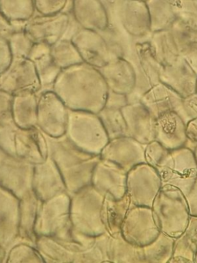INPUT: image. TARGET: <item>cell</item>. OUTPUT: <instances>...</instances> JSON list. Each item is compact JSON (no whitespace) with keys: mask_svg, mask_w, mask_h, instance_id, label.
Here are the masks:
<instances>
[{"mask_svg":"<svg viewBox=\"0 0 197 263\" xmlns=\"http://www.w3.org/2000/svg\"><path fill=\"white\" fill-rule=\"evenodd\" d=\"M52 91L73 107L98 114L104 107L109 88L100 70L83 62L62 70Z\"/></svg>","mask_w":197,"mask_h":263,"instance_id":"cell-1","label":"cell"},{"mask_svg":"<svg viewBox=\"0 0 197 263\" xmlns=\"http://www.w3.org/2000/svg\"><path fill=\"white\" fill-rule=\"evenodd\" d=\"M152 209L160 232L174 238L184 232L190 218L186 197L176 187H162Z\"/></svg>","mask_w":197,"mask_h":263,"instance_id":"cell-2","label":"cell"},{"mask_svg":"<svg viewBox=\"0 0 197 263\" xmlns=\"http://www.w3.org/2000/svg\"><path fill=\"white\" fill-rule=\"evenodd\" d=\"M162 187L180 189L187 195L197 178V162L193 151L186 147L168 151L155 167Z\"/></svg>","mask_w":197,"mask_h":263,"instance_id":"cell-3","label":"cell"},{"mask_svg":"<svg viewBox=\"0 0 197 263\" xmlns=\"http://www.w3.org/2000/svg\"><path fill=\"white\" fill-rule=\"evenodd\" d=\"M161 189V178L158 172L146 163L138 164L127 172L126 195L132 205L152 208Z\"/></svg>","mask_w":197,"mask_h":263,"instance_id":"cell-4","label":"cell"},{"mask_svg":"<svg viewBox=\"0 0 197 263\" xmlns=\"http://www.w3.org/2000/svg\"><path fill=\"white\" fill-rule=\"evenodd\" d=\"M160 232L152 208L131 206L121 229V235L126 241L143 247L154 241Z\"/></svg>","mask_w":197,"mask_h":263,"instance_id":"cell-5","label":"cell"},{"mask_svg":"<svg viewBox=\"0 0 197 263\" xmlns=\"http://www.w3.org/2000/svg\"><path fill=\"white\" fill-rule=\"evenodd\" d=\"M40 83L35 66L26 58H12L8 68L0 73V90L12 95L40 90Z\"/></svg>","mask_w":197,"mask_h":263,"instance_id":"cell-6","label":"cell"},{"mask_svg":"<svg viewBox=\"0 0 197 263\" xmlns=\"http://www.w3.org/2000/svg\"><path fill=\"white\" fill-rule=\"evenodd\" d=\"M68 19V15L63 12L46 15L35 10L26 22L25 32L35 44L43 43L52 46L61 39Z\"/></svg>","mask_w":197,"mask_h":263,"instance_id":"cell-7","label":"cell"},{"mask_svg":"<svg viewBox=\"0 0 197 263\" xmlns=\"http://www.w3.org/2000/svg\"><path fill=\"white\" fill-rule=\"evenodd\" d=\"M145 147L146 144L130 137H120L109 140L100 157L115 163L128 172L138 164L146 163Z\"/></svg>","mask_w":197,"mask_h":263,"instance_id":"cell-8","label":"cell"},{"mask_svg":"<svg viewBox=\"0 0 197 263\" xmlns=\"http://www.w3.org/2000/svg\"><path fill=\"white\" fill-rule=\"evenodd\" d=\"M127 172L109 160L98 161L92 173V185L103 195L109 193L115 199H121L126 194Z\"/></svg>","mask_w":197,"mask_h":263,"instance_id":"cell-9","label":"cell"},{"mask_svg":"<svg viewBox=\"0 0 197 263\" xmlns=\"http://www.w3.org/2000/svg\"><path fill=\"white\" fill-rule=\"evenodd\" d=\"M72 41L83 62L95 68H101L114 59L104 38L98 32L81 29Z\"/></svg>","mask_w":197,"mask_h":263,"instance_id":"cell-10","label":"cell"},{"mask_svg":"<svg viewBox=\"0 0 197 263\" xmlns=\"http://www.w3.org/2000/svg\"><path fill=\"white\" fill-rule=\"evenodd\" d=\"M126 124V136L143 144L155 140V118L141 102L128 104L121 109Z\"/></svg>","mask_w":197,"mask_h":263,"instance_id":"cell-11","label":"cell"},{"mask_svg":"<svg viewBox=\"0 0 197 263\" xmlns=\"http://www.w3.org/2000/svg\"><path fill=\"white\" fill-rule=\"evenodd\" d=\"M155 140L169 151L185 147L186 123L178 113L168 112L155 119Z\"/></svg>","mask_w":197,"mask_h":263,"instance_id":"cell-12","label":"cell"},{"mask_svg":"<svg viewBox=\"0 0 197 263\" xmlns=\"http://www.w3.org/2000/svg\"><path fill=\"white\" fill-rule=\"evenodd\" d=\"M183 99L176 92L160 82L140 100L149 113L156 119L168 112L174 111L181 117Z\"/></svg>","mask_w":197,"mask_h":263,"instance_id":"cell-13","label":"cell"},{"mask_svg":"<svg viewBox=\"0 0 197 263\" xmlns=\"http://www.w3.org/2000/svg\"><path fill=\"white\" fill-rule=\"evenodd\" d=\"M28 58L35 66L41 87L40 90H52L54 83L62 70L51 55V46L43 43H35Z\"/></svg>","mask_w":197,"mask_h":263,"instance_id":"cell-14","label":"cell"},{"mask_svg":"<svg viewBox=\"0 0 197 263\" xmlns=\"http://www.w3.org/2000/svg\"><path fill=\"white\" fill-rule=\"evenodd\" d=\"M72 13L83 29L101 32L107 27V13L100 0H73Z\"/></svg>","mask_w":197,"mask_h":263,"instance_id":"cell-15","label":"cell"},{"mask_svg":"<svg viewBox=\"0 0 197 263\" xmlns=\"http://www.w3.org/2000/svg\"><path fill=\"white\" fill-rule=\"evenodd\" d=\"M131 206L130 199L126 194L121 199H115L109 193L105 195L101 219L109 235L116 237L121 234L122 226Z\"/></svg>","mask_w":197,"mask_h":263,"instance_id":"cell-16","label":"cell"},{"mask_svg":"<svg viewBox=\"0 0 197 263\" xmlns=\"http://www.w3.org/2000/svg\"><path fill=\"white\" fill-rule=\"evenodd\" d=\"M197 252V216L190 215L184 232L175 238L170 263H194Z\"/></svg>","mask_w":197,"mask_h":263,"instance_id":"cell-17","label":"cell"},{"mask_svg":"<svg viewBox=\"0 0 197 263\" xmlns=\"http://www.w3.org/2000/svg\"><path fill=\"white\" fill-rule=\"evenodd\" d=\"M123 67L124 64L121 58H114L98 70L109 90L127 95L133 88L135 78L132 74H127V72H123Z\"/></svg>","mask_w":197,"mask_h":263,"instance_id":"cell-18","label":"cell"},{"mask_svg":"<svg viewBox=\"0 0 197 263\" xmlns=\"http://www.w3.org/2000/svg\"><path fill=\"white\" fill-rule=\"evenodd\" d=\"M109 261L123 263H145L143 247L131 244L121 234L109 237L107 249Z\"/></svg>","mask_w":197,"mask_h":263,"instance_id":"cell-19","label":"cell"},{"mask_svg":"<svg viewBox=\"0 0 197 263\" xmlns=\"http://www.w3.org/2000/svg\"><path fill=\"white\" fill-rule=\"evenodd\" d=\"M175 238L160 232L154 241L143 246L145 263L169 262L173 255Z\"/></svg>","mask_w":197,"mask_h":263,"instance_id":"cell-20","label":"cell"},{"mask_svg":"<svg viewBox=\"0 0 197 263\" xmlns=\"http://www.w3.org/2000/svg\"><path fill=\"white\" fill-rule=\"evenodd\" d=\"M51 55L61 70L83 62L72 41L68 40H58L51 46Z\"/></svg>","mask_w":197,"mask_h":263,"instance_id":"cell-21","label":"cell"},{"mask_svg":"<svg viewBox=\"0 0 197 263\" xmlns=\"http://www.w3.org/2000/svg\"><path fill=\"white\" fill-rule=\"evenodd\" d=\"M97 115L109 140L126 136V124L121 110L103 107Z\"/></svg>","mask_w":197,"mask_h":263,"instance_id":"cell-22","label":"cell"},{"mask_svg":"<svg viewBox=\"0 0 197 263\" xmlns=\"http://www.w3.org/2000/svg\"><path fill=\"white\" fill-rule=\"evenodd\" d=\"M34 0H0V12L9 21H28L35 13Z\"/></svg>","mask_w":197,"mask_h":263,"instance_id":"cell-23","label":"cell"},{"mask_svg":"<svg viewBox=\"0 0 197 263\" xmlns=\"http://www.w3.org/2000/svg\"><path fill=\"white\" fill-rule=\"evenodd\" d=\"M8 41L13 58H28L35 44L25 31L15 32Z\"/></svg>","mask_w":197,"mask_h":263,"instance_id":"cell-24","label":"cell"},{"mask_svg":"<svg viewBox=\"0 0 197 263\" xmlns=\"http://www.w3.org/2000/svg\"><path fill=\"white\" fill-rule=\"evenodd\" d=\"M167 149L165 148L160 142L154 141L148 143L145 147V159L146 164L155 167L158 165L159 163L164 158L168 152Z\"/></svg>","mask_w":197,"mask_h":263,"instance_id":"cell-25","label":"cell"},{"mask_svg":"<svg viewBox=\"0 0 197 263\" xmlns=\"http://www.w3.org/2000/svg\"><path fill=\"white\" fill-rule=\"evenodd\" d=\"M67 0H34L35 9L43 14H54L62 12Z\"/></svg>","mask_w":197,"mask_h":263,"instance_id":"cell-26","label":"cell"},{"mask_svg":"<svg viewBox=\"0 0 197 263\" xmlns=\"http://www.w3.org/2000/svg\"><path fill=\"white\" fill-rule=\"evenodd\" d=\"M181 118L184 122L197 118V92L183 99V113Z\"/></svg>","mask_w":197,"mask_h":263,"instance_id":"cell-27","label":"cell"},{"mask_svg":"<svg viewBox=\"0 0 197 263\" xmlns=\"http://www.w3.org/2000/svg\"><path fill=\"white\" fill-rule=\"evenodd\" d=\"M127 104L128 101L126 95L116 93V92L112 91V90L109 89L104 107L121 110L123 107H124Z\"/></svg>","mask_w":197,"mask_h":263,"instance_id":"cell-28","label":"cell"},{"mask_svg":"<svg viewBox=\"0 0 197 263\" xmlns=\"http://www.w3.org/2000/svg\"><path fill=\"white\" fill-rule=\"evenodd\" d=\"M12 58L9 41L5 38L0 37V73L4 72L10 65Z\"/></svg>","mask_w":197,"mask_h":263,"instance_id":"cell-29","label":"cell"},{"mask_svg":"<svg viewBox=\"0 0 197 263\" xmlns=\"http://www.w3.org/2000/svg\"><path fill=\"white\" fill-rule=\"evenodd\" d=\"M186 143L185 147L194 151L197 146V118L189 120L186 124Z\"/></svg>","mask_w":197,"mask_h":263,"instance_id":"cell-30","label":"cell"},{"mask_svg":"<svg viewBox=\"0 0 197 263\" xmlns=\"http://www.w3.org/2000/svg\"><path fill=\"white\" fill-rule=\"evenodd\" d=\"M68 19L67 25H66V29H65L64 33H63V36H62V40H68V41H72L73 36L80 31L83 27L80 26L78 24V21L75 19L74 16L72 12L68 13Z\"/></svg>","mask_w":197,"mask_h":263,"instance_id":"cell-31","label":"cell"},{"mask_svg":"<svg viewBox=\"0 0 197 263\" xmlns=\"http://www.w3.org/2000/svg\"><path fill=\"white\" fill-rule=\"evenodd\" d=\"M185 197L187 201L189 214L192 216H197V178L190 191Z\"/></svg>","mask_w":197,"mask_h":263,"instance_id":"cell-32","label":"cell"},{"mask_svg":"<svg viewBox=\"0 0 197 263\" xmlns=\"http://www.w3.org/2000/svg\"><path fill=\"white\" fill-rule=\"evenodd\" d=\"M13 33L15 29L12 23L0 12V37L9 40Z\"/></svg>","mask_w":197,"mask_h":263,"instance_id":"cell-33","label":"cell"},{"mask_svg":"<svg viewBox=\"0 0 197 263\" xmlns=\"http://www.w3.org/2000/svg\"><path fill=\"white\" fill-rule=\"evenodd\" d=\"M193 152H194V155H195V160H196V162H197V146H196V147H195V148L194 149Z\"/></svg>","mask_w":197,"mask_h":263,"instance_id":"cell-34","label":"cell"},{"mask_svg":"<svg viewBox=\"0 0 197 263\" xmlns=\"http://www.w3.org/2000/svg\"><path fill=\"white\" fill-rule=\"evenodd\" d=\"M194 263H197V252L195 254V259H194Z\"/></svg>","mask_w":197,"mask_h":263,"instance_id":"cell-35","label":"cell"},{"mask_svg":"<svg viewBox=\"0 0 197 263\" xmlns=\"http://www.w3.org/2000/svg\"><path fill=\"white\" fill-rule=\"evenodd\" d=\"M196 92H197V89H196Z\"/></svg>","mask_w":197,"mask_h":263,"instance_id":"cell-36","label":"cell"}]
</instances>
